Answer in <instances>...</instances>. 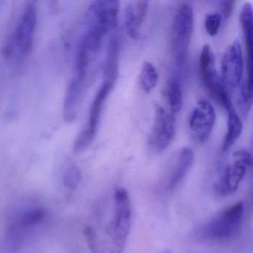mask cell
<instances>
[{
	"label": "cell",
	"mask_w": 253,
	"mask_h": 253,
	"mask_svg": "<svg viewBox=\"0 0 253 253\" xmlns=\"http://www.w3.org/2000/svg\"><path fill=\"white\" fill-rule=\"evenodd\" d=\"M199 70L203 84L213 100L226 111L232 108L233 106L229 93L216 69L214 54L207 44L201 50Z\"/></svg>",
	"instance_id": "8992f818"
},
{
	"label": "cell",
	"mask_w": 253,
	"mask_h": 253,
	"mask_svg": "<svg viewBox=\"0 0 253 253\" xmlns=\"http://www.w3.org/2000/svg\"><path fill=\"white\" fill-rule=\"evenodd\" d=\"M149 9L147 1H134L128 3L124 11L126 32L131 39L140 38V30Z\"/></svg>",
	"instance_id": "7c38bea8"
},
{
	"label": "cell",
	"mask_w": 253,
	"mask_h": 253,
	"mask_svg": "<svg viewBox=\"0 0 253 253\" xmlns=\"http://www.w3.org/2000/svg\"><path fill=\"white\" fill-rule=\"evenodd\" d=\"M216 121V113L211 103L201 100L197 103L189 118V129L195 140L207 141L210 137Z\"/></svg>",
	"instance_id": "30bf717a"
},
{
	"label": "cell",
	"mask_w": 253,
	"mask_h": 253,
	"mask_svg": "<svg viewBox=\"0 0 253 253\" xmlns=\"http://www.w3.org/2000/svg\"><path fill=\"white\" fill-rule=\"evenodd\" d=\"M223 19L218 12L210 13L207 14L204 20L206 31L210 36L214 37L218 34Z\"/></svg>",
	"instance_id": "44dd1931"
},
{
	"label": "cell",
	"mask_w": 253,
	"mask_h": 253,
	"mask_svg": "<svg viewBox=\"0 0 253 253\" xmlns=\"http://www.w3.org/2000/svg\"><path fill=\"white\" fill-rule=\"evenodd\" d=\"M238 102L243 115H248L253 105V84L247 82V80L241 85Z\"/></svg>",
	"instance_id": "d6986e66"
},
{
	"label": "cell",
	"mask_w": 253,
	"mask_h": 253,
	"mask_svg": "<svg viewBox=\"0 0 253 253\" xmlns=\"http://www.w3.org/2000/svg\"><path fill=\"white\" fill-rule=\"evenodd\" d=\"M244 205L237 202L207 222L201 229L203 239L214 242H224L239 235L244 221Z\"/></svg>",
	"instance_id": "3957f363"
},
{
	"label": "cell",
	"mask_w": 253,
	"mask_h": 253,
	"mask_svg": "<svg viewBox=\"0 0 253 253\" xmlns=\"http://www.w3.org/2000/svg\"><path fill=\"white\" fill-rule=\"evenodd\" d=\"M38 24L36 2H28L23 7L8 42L6 54L16 63H23L32 51Z\"/></svg>",
	"instance_id": "6da1fadb"
},
{
	"label": "cell",
	"mask_w": 253,
	"mask_h": 253,
	"mask_svg": "<svg viewBox=\"0 0 253 253\" xmlns=\"http://www.w3.org/2000/svg\"><path fill=\"white\" fill-rule=\"evenodd\" d=\"M115 84V83L112 81L104 80L97 90L90 106L86 124L75 139L74 151L76 153H81L86 150L95 139L100 125L103 106L109 94L113 89Z\"/></svg>",
	"instance_id": "5b68a950"
},
{
	"label": "cell",
	"mask_w": 253,
	"mask_h": 253,
	"mask_svg": "<svg viewBox=\"0 0 253 253\" xmlns=\"http://www.w3.org/2000/svg\"><path fill=\"white\" fill-rule=\"evenodd\" d=\"M240 24L244 35L245 42L246 52H247V73L246 78L248 82L253 84V7L251 4L246 2L243 5L239 15Z\"/></svg>",
	"instance_id": "4fadbf2b"
},
{
	"label": "cell",
	"mask_w": 253,
	"mask_h": 253,
	"mask_svg": "<svg viewBox=\"0 0 253 253\" xmlns=\"http://www.w3.org/2000/svg\"><path fill=\"white\" fill-rule=\"evenodd\" d=\"M234 1H221L219 2V11L218 12L222 17L223 20H227L232 14V10L234 8Z\"/></svg>",
	"instance_id": "7402d4cb"
},
{
	"label": "cell",
	"mask_w": 253,
	"mask_h": 253,
	"mask_svg": "<svg viewBox=\"0 0 253 253\" xmlns=\"http://www.w3.org/2000/svg\"><path fill=\"white\" fill-rule=\"evenodd\" d=\"M171 253V252L170 251H166L165 253Z\"/></svg>",
	"instance_id": "603a6c76"
},
{
	"label": "cell",
	"mask_w": 253,
	"mask_h": 253,
	"mask_svg": "<svg viewBox=\"0 0 253 253\" xmlns=\"http://www.w3.org/2000/svg\"><path fill=\"white\" fill-rule=\"evenodd\" d=\"M233 161L223 171L220 180L214 185V190L222 197L229 196L236 192L251 166L252 156L248 151L240 149L233 154Z\"/></svg>",
	"instance_id": "52a82bcc"
},
{
	"label": "cell",
	"mask_w": 253,
	"mask_h": 253,
	"mask_svg": "<svg viewBox=\"0 0 253 253\" xmlns=\"http://www.w3.org/2000/svg\"><path fill=\"white\" fill-rule=\"evenodd\" d=\"M165 97L170 112L174 115L180 112L183 106V92L178 75H173L169 80L166 87Z\"/></svg>",
	"instance_id": "e0dca14e"
},
{
	"label": "cell",
	"mask_w": 253,
	"mask_h": 253,
	"mask_svg": "<svg viewBox=\"0 0 253 253\" xmlns=\"http://www.w3.org/2000/svg\"><path fill=\"white\" fill-rule=\"evenodd\" d=\"M244 61L242 46L238 40L225 51L221 62V80L227 91H234L241 85Z\"/></svg>",
	"instance_id": "9c48e42d"
},
{
	"label": "cell",
	"mask_w": 253,
	"mask_h": 253,
	"mask_svg": "<svg viewBox=\"0 0 253 253\" xmlns=\"http://www.w3.org/2000/svg\"><path fill=\"white\" fill-rule=\"evenodd\" d=\"M82 179V174L78 166L70 164L67 166L63 173V185L67 189L73 190L77 189Z\"/></svg>",
	"instance_id": "ffe728a7"
},
{
	"label": "cell",
	"mask_w": 253,
	"mask_h": 253,
	"mask_svg": "<svg viewBox=\"0 0 253 253\" xmlns=\"http://www.w3.org/2000/svg\"><path fill=\"white\" fill-rule=\"evenodd\" d=\"M32 229L26 226L16 214L1 237L0 253H20L26 237Z\"/></svg>",
	"instance_id": "8fae6325"
},
{
	"label": "cell",
	"mask_w": 253,
	"mask_h": 253,
	"mask_svg": "<svg viewBox=\"0 0 253 253\" xmlns=\"http://www.w3.org/2000/svg\"><path fill=\"white\" fill-rule=\"evenodd\" d=\"M193 28V9L189 4H183L171 25V50L177 69H183L187 61Z\"/></svg>",
	"instance_id": "277c9868"
},
{
	"label": "cell",
	"mask_w": 253,
	"mask_h": 253,
	"mask_svg": "<svg viewBox=\"0 0 253 253\" xmlns=\"http://www.w3.org/2000/svg\"><path fill=\"white\" fill-rule=\"evenodd\" d=\"M132 221V207L128 192L124 188L115 189L113 194V211L106 229L112 242V253H121L126 244Z\"/></svg>",
	"instance_id": "7a4b0ae2"
},
{
	"label": "cell",
	"mask_w": 253,
	"mask_h": 253,
	"mask_svg": "<svg viewBox=\"0 0 253 253\" xmlns=\"http://www.w3.org/2000/svg\"><path fill=\"white\" fill-rule=\"evenodd\" d=\"M194 159H195V155L191 148H182L179 151L175 163L169 176L168 181H167L168 189L174 190L177 186H180V183L184 180L188 173L192 169Z\"/></svg>",
	"instance_id": "5bb4252c"
},
{
	"label": "cell",
	"mask_w": 253,
	"mask_h": 253,
	"mask_svg": "<svg viewBox=\"0 0 253 253\" xmlns=\"http://www.w3.org/2000/svg\"><path fill=\"white\" fill-rule=\"evenodd\" d=\"M175 133V118L172 113L156 105L149 146L153 152L161 153L171 145Z\"/></svg>",
	"instance_id": "ba28073f"
},
{
	"label": "cell",
	"mask_w": 253,
	"mask_h": 253,
	"mask_svg": "<svg viewBox=\"0 0 253 253\" xmlns=\"http://www.w3.org/2000/svg\"><path fill=\"white\" fill-rule=\"evenodd\" d=\"M159 75L153 64L149 61L143 62L139 75V84L144 92L149 93L156 87Z\"/></svg>",
	"instance_id": "ac0fdd59"
},
{
	"label": "cell",
	"mask_w": 253,
	"mask_h": 253,
	"mask_svg": "<svg viewBox=\"0 0 253 253\" xmlns=\"http://www.w3.org/2000/svg\"><path fill=\"white\" fill-rule=\"evenodd\" d=\"M120 40L118 35H113L109 40L107 54L105 60L104 80L116 82L119 71Z\"/></svg>",
	"instance_id": "9a60e30c"
},
{
	"label": "cell",
	"mask_w": 253,
	"mask_h": 253,
	"mask_svg": "<svg viewBox=\"0 0 253 253\" xmlns=\"http://www.w3.org/2000/svg\"><path fill=\"white\" fill-rule=\"evenodd\" d=\"M227 126L224 139L222 143L223 153L228 152L241 137L243 131V124L239 115L236 113L233 106L227 111Z\"/></svg>",
	"instance_id": "2e32d148"
}]
</instances>
